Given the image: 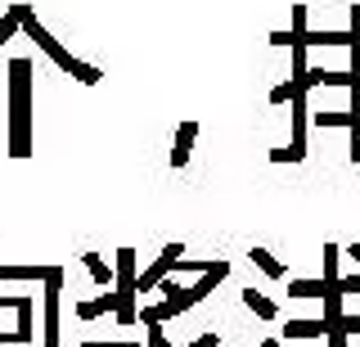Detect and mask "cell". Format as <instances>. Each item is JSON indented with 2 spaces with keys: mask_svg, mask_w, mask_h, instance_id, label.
<instances>
[{
  "mask_svg": "<svg viewBox=\"0 0 360 347\" xmlns=\"http://www.w3.org/2000/svg\"><path fill=\"white\" fill-rule=\"evenodd\" d=\"M347 253H352V262H360V244H352V248H347Z\"/></svg>",
  "mask_w": 360,
  "mask_h": 347,
  "instance_id": "obj_21",
  "label": "cell"
},
{
  "mask_svg": "<svg viewBox=\"0 0 360 347\" xmlns=\"http://www.w3.org/2000/svg\"><path fill=\"white\" fill-rule=\"evenodd\" d=\"M307 86H352V68L347 72H329V68H311Z\"/></svg>",
  "mask_w": 360,
  "mask_h": 347,
  "instance_id": "obj_10",
  "label": "cell"
},
{
  "mask_svg": "<svg viewBox=\"0 0 360 347\" xmlns=\"http://www.w3.org/2000/svg\"><path fill=\"white\" fill-rule=\"evenodd\" d=\"M342 294H360V275H347L342 279Z\"/></svg>",
  "mask_w": 360,
  "mask_h": 347,
  "instance_id": "obj_18",
  "label": "cell"
},
{
  "mask_svg": "<svg viewBox=\"0 0 360 347\" xmlns=\"http://www.w3.org/2000/svg\"><path fill=\"white\" fill-rule=\"evenodd\" d=\"M270 46H292V32H270Z\"/></svg>",
  "mask_w": 360,
  "mask_h": 347,
  "instance_id": "obj_17",
  "label": "cell"
},
{
  "mask_svg": "<svg viewBox=\"0 0 360 347\" xmlns=\"http://www.w3.org/2000/svg\"><path fill=\"white\" fill-rule=\"evenodd\" d=\"M194 140H198V122H180L176 144H172V167H176V172L189 163V149H194Z\"/></svg>",
  "mask_w": 360,
  "mask_h": 347,
  "instance_id": "obj_5",
  "label": "cell"
},
{
  "mask_svg": "<svg viewBox=\"0 0 360 347\" xmlns=\"http://www.w3.org/2000/svg\"><path fill=\"white\" fill-rule=\"evenodd\" d=\"M59 289H63V271H54L45 279V339H41V347H59Z\"/></svg>",
  "mask_w": 360,
  "mask_h": 347,
  "instance_id": "obj_4",
  "label": "cell"
},
{
  "mask_svg": "<svg viewBox=\"0 0 360 347\" xmlns=\"http://www.w3.org/2000/svg\"><path fill=\"white\" fill-rule=\"evenodd\" d=\"M221 339H217V334H202V339H194V343H189V347H217Z\"/></svg>",
  "mask_w": 360,
  "mask_h": 347,
  "instance_id": "obj_19",
  "label": "cell"
},
{
  "mask_svg": "<svg viewBox=\"0 0 360 347\" xmlns=\"http://www.w3.org/2000/svg\"><path fill=\"white\" fill-rule=\"evenodd\" d=\"M14 27H22V18H18V9H9V14L0 18V46H5V41L14 37Z\"/></svg>",
  "mask_w": 360,
  "mask_h": 347,
  "instance_id": "obj_14",
  "label": "cell"
},
{
  "mask_svg": "<svg viewBox=\"0 0 360 347\" xmlns=\"http://www.w3.org/2000/svg\"><path fill=\"white\" fill-rule=\"evenodd\" d=\"M82 262H86V271L95 275V279H99V284H104V289L112 284V279H117V271H108V262H104V257H99V253H86Z\"/></svg>",
  "mask_w": 360,
  "mask_h": 347,
  "instance_id": "obj_13",
  "label": "cell"
},
{
  "mask_svg": "<svg viewBox=\"0 0 360 347\" xmlns=\"http://www.w3.org/2000/svg\"><path fill=\"white\" fill-rule=\"evenodd\" d=\"M342 329H347V334H356V329H360V316H342Z\"/></svg>",
  "mask_w": 360,
  "mask_h": 347,
  "instance_id": "obj_20",
  "label": "cell"
},
{
  "mask_svg": "<svg viewBox=\"0 0 360 347\" xmlns=\"http://www.w3.org/2000/svg\"><path fill=\"white\" fill-rule=\"evenodd\" d=\"M292 91H297V86H292V82L275 86V91H270V104H284V99H292Z\"/></svg>",
  "mask_w": 360,
  "mask_h": 347,
  "instance_id": "obj_16",
  "label": "cell"
},
{
  "mask_svg": "<svg viewBox=\"0 0 360 347\" xmlns=\"http://www.w3.org/2000/svg\"><path fill=\"white\" fill-rule=\"evenodd\" d=\"M9 153L27 158L32 153V63H9Z\"/></svg>",
  "mask_w": 360,
  "mask_h": 347,
  "instance_id": "obj_1",
  "label": "cell"
},
{
  "mask_svg": "<svg viewBox=\"0 0 360 347\" xmlns=\"http://www.w3.org/2000/svg\"><path fill=\"white\" fill-rule=\"evenodd\" d=\"M108 311H117V289H108L104 298L82 302V307H77V316H82V320H95V316H108Z\"/></svg>",
  "mask_w": 360,
  "mask_h": 347,
  "instance_id": "obj_6",
  "label": "cell"
},
{
  "mask_svg": "<svg viewBox=\"0 0 360 347\" xmlns=\"http://www.w3.org/2000/svg\"><path fill=\"white\" fill-rule=\"evenodd\" d=\"M243 302H248V307H252V311H257L262 320H275V311H279L275 302H270L266 294H257V289H243Z\"/></svg>",
  "mask_w": 360,
  "mask_h": 347,
  "instance_id": "obj_12",
  "label": "cell"
},
{
  "mask_svg": "<svg viewBox=\"0 0 360 347\" xmlns=\"http://www.w3.org/2000/svg\"><path fill=\"white\" fill-rule=\"evenodd\" d=\"M320 334H329L324 320H288L284 324V339H320Z\"/></svg>",
  "mask_w": 360,
  "mask_h": 347,
  "instance_id": "obj_8",
  "label": "cell"
},
{
  "mask_svg": "<svg viewBox=\"0 0 360 347\" xmlns=\"http://www.w3.org/2000/svg\"><path fill=\"white\" fill-rule=\"evenodd\" d=\"M248 257H252V266H257L262 275H270V279H284V262H279V257H270L266 248H252Z\"/></svg>",
  "mask_w": 360,
  "mask_h": 347,
  "instance_id": "obj_9",
  "label": "cell"
},
{
  "mask_svg": "<svg viewBox=\"0 0 360 347\" xmlns=\"http://www.w3.org/2000/svg\"><path fill=\"white\" fill-rule=\"evenodd\" d=\"M14 9H18V18H22V32H27V37H32V41H37V46H41L45 54H50V59H54V63H59V68H63V72H72V77H77V82H86V86H95V82H99V77H104V72H99V68H90V63H82V59H77V54H68V50L59 46V41H54V37H50V32H45V27L37 23V14H32V9H27V5H14Z\"/></svg>",
  "mask_w": 360,
  "mask_h": 347,
  "instance_id": "obj_2",
  "label": "cell"
},
{
  "mask_svg": "<svg viewBox=\"0 0 360 347\" xmlns=\"http://www.w3.org/2000/svg\"><path fill=\"white\" fill-rule=\"evenodd\" d=\"M127 347H140V343H127Z\"/></svg>",
  "mask_w": 360,
  "mask_h": 347,
  "instance_id": "obj_23",
  "label": "cell"
},
{
  "mask_svg": "<svg viewBox=\"0 0 360 347\" xmlns=\"http://www.w3.org/2000/svg\"><path fill=\"white\" fill-rule=\"evenodd\" d=\"M288 294L292 298H324V294H329V284H324V275L320 279H292Z\"/></svg>",
  "mask_w": 360,
  "mask_h": 347,
  "instance_id": "obj_11",
  "label": "cell"
},
{
  "mask_svg": "<svg viewBox=\"0 0 360 347\" xmlns=\"http://www.w3.org/2000/svg\"><path fill=\"white\" fill-rule=\"evenodd\" d=\"M320 127H352V113H315Z\"/></svg>",
  "mask_w": 360,
  "mask_h": 347,
  "instance_id": "obj_15",
  "label": "cell"
},
{
  "mask_svg": "<svg viewBox=\"0 0 360 347\" xmlns=\"http://www.w3.org/2000/svg\"><path fill=\"white\" fill-rule=\"evenodd\" d=\"M112 271H117V316L122 324H135L140 320V311H135V302H140V275H135V248H122L117 253V262H112Z\"/></svg>",
  "mask_w": 360,
  "mask_h": 347,
  "instance_id": "obj_3",
  "label": "cell"
},
{
  "mask_svg": "<svg viewBox=\"0 0 360 347\" xmlns=\"http://www.w3.org/2000/svg\"><path fill=\"white\" fill-rule=\"evenodd\" d=\"M262 347H279V343H275V339H266V343H262Z\"/></svg>",
  "mask_w": 360,
  "mask_h": 347,
  "instance_id": "obj_22",
  "label": "cell"
},
{
  "mask_svg": "<svg viewBox=\"0 0 360 347\" xmlns=\"http://www.w3.org/2000/svg\"><path fill=\"white\" fill-rule=\"evenodd\" d=\"M59 266H0V279H37V284H45Z\"/></svg>",
  "mask_w": 360,
  "mask_h": 347,
  "instance_id": "obj_7",
  "label": "cell"
}]
</instances>
